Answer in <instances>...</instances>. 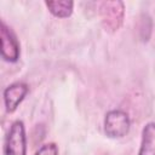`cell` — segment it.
Returning a JSON list of instances; mask_svg holds the SVG:
<instances>
[{
	"instance_id": "obj_1",
	"label": "cell",
	"mask_w": 155,
	"mask_h": 155,
	"mask_svg": "<svg viewBox=\"0 0 155 155\" xmlns=\"http://www.w3.org/2000/svg\"><path fill=\"white\" fill-rule=\"evenodd\" d=\"M131 128V120L126 111L120 109L109 110L104 117V133L108 138L119 139L125 137Z\"/></svg>"
},
{
	"instance_id": "obj_2",
	"label": "cell",
	"mask_w": 155,
	"mask_h": 155,
	"mask_svg": "<svg viewBox=\"0 0 155 155\" xmlns=\"http://www.w3.org/2000/svg\"><path fill=\"white\" fill-rule=\"evenodd\" d=\"M4 155H27V136L22 120L11 124L5 138Z\"/></svg>"
},
{
	"instance_id": "obj_3",
	"label": "cell",
	"mask_w": 155,
	"mask_h": 155,
	"mask_svg": "<svg viewBox=\"0 0 155 155\" xmlns=\"http://www.w3.org/2000/svg\"><path fill=\"white\" fill-rule=\"evenodd\" d=\"M0 40H1V57L4 61L8 63H15L18 61L21 50H19V42L11 30L10 27L6 25V23L1 22L0 28Z\"/></svg>"
},
{
	"instance_id": "obj_4",
	"label": "cell",
	"mask_w": 155,
	"mask_h": 155,
	"mask_svg": "<svg viewBox=\"0 0 155 155\" xmlns=\"http://www.w3.org/2000/svg\"><path fill=\"white\" fill-rule=\"evenodd\" d=\"M28 91H29L28 85L21 81L8 85L4 90V102H5L6 111L13 113L25 98Z\"/></svg>"
},
{
	"instance_id": "obj_5",
	"label": "cell",
	"mask_w": 155,
	"mask_h": 155,
	"mask_svg": "<svg viewBox=\"0 0 155 155\" xmlns=\"http://www.w3.org/2000/svg\"><path fill=\"white\" fill-rule=\"evenodd\" d=\"M138 155H155V122H148L143 127Z\"/></svg>"
},
{
	"instance_id": "obj_6",
	"label": "cell",
	"mask_w": 155,
	"mask_h": 155,
	"mask_svg": "<svg viewBox=\"0 0 155 155\" xmlns=\"http://www.w3.org/2000/svg\"><path fill=\"white\" fill-rule=\"evenodd\" d=\"M48 11L58 18H67L73 13V1L63 0V1H45Z\"/></svg>"
},
{
	"instance_id": "obj_7",
	"label": "cell",
	"mask_w": 155,
	"mask_h": 155,
	"mask_svg": "<svg viewBox=\"0 0 155 155\" xmlns=\"http://www.w3.org/2000/svg\"><path fill=\"white\" fill-rule=\"evenodd\" d=\"M35 155H58V147L54 143H46L38 149Z\"/></svg>"
}]
</instances>
